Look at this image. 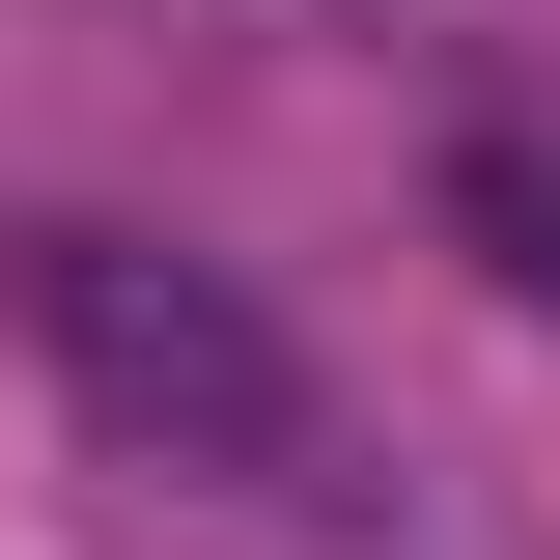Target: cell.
<instances>
[{"instance_id": "cell-1", "label": "cell", "mask_w": 560, "mask_h": 560, "mask_svg": "<svg viewBox=\"0 0 560 560\" xmlns=\"http://www.w3.org/2000/svg\"><path fill=\"white\" fill-rule=\"evenodd\" d=\"M28 337H57V393L113 420V448H168V477H253V504H337V393H308V337H280L224 253L28 224Z\"/></svg>"}, {"instance_id": "cell-2", "label": "cell", "mask_w": 560, "mask_h": 560, "mask_svg": "<svg viewBox=\"0 0 560 560\" xmlns=\"http://www.w3.org/2000/svg\"><path fill=\"white\" fill-rule=\"evenodd\" d=\"M448 224L504 253V308H560V140H477V168H448Z\"/></svg>"}]
</instances>
